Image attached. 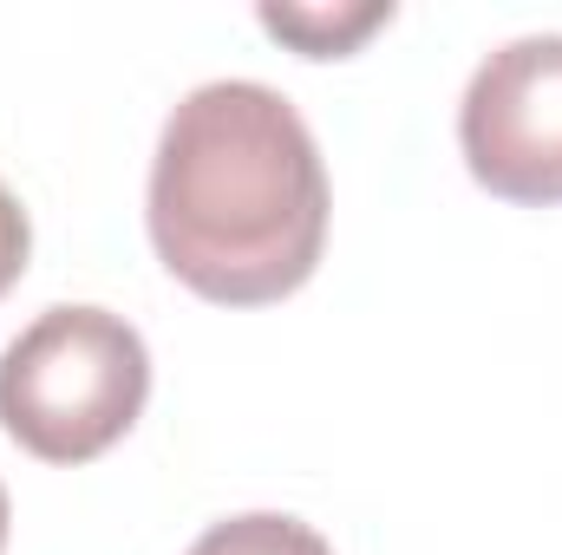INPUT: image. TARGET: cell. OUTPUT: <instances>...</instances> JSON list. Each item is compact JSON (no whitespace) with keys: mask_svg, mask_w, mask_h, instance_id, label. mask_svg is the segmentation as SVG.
Segmentation results:
<instances>
[{"mask_svg":"<svg viewBox=\"0 0 562 555\" xmlns=\"http://www.w3.org/2000/svg\"><path fill=\"white\" fill-rule=\"evenodd\" d=\"M327 163L307 118L262 79H210L150 157V249L183 287L223 307H269L307 287L327 249Z\"/></svg>","mask_w":562,"mask_h":555,"instance_id":"obj_1","label":"cell"},{"mask_svg":"<svg viewBox=\"0 0 562 555\" xmlns=\"http://www.w3.org/2000/svg\"><path fill=\"white\" fill-rule=\"evenodd\" d=\"M150 399L144 333L112 307H46L0 353V424L46 464L112 451Z\"/></svg>","mask_w":562,"mask_h":555,"instance_id":"obj_2","label":"cell"},{"mask_svg":"<svg viewBox=\"0 0 562 555\" xmlns=\"http://www.w3.org/2000/svg\"><path fill=\"white\" fill-rule=\"evenodd\" d=\"M458 144L504 203H562V33H524L464 86Z\"/></svg>","mask_w":562,"mask_h":555,"instance_id":"obj_3","label":"cell"},{"mask_svg":"<svg viewBox=\"0 0 562 555\" xmlns=\"http://www.w3.org/2000/svg\"><path fill=\"white\" fill-rule=\"evenodd\" d=\"M386 20H393V0H373V7H262V26L288 46H301L307 59H340Z\"/></svg>","mask_w":562,"mask_h":555,"instance_id":"obj_4","label":"cell"},{"mask_svg":"<svg viewBox=\"0 0 562 555\" xmlns=\"http://www.w3.org/2000/svg\"><path fill=\"white\" fill-rule=\"evenodd\" d=\"M183 555H334L321 530H307L301 517H281V510H249V517H229V523H210Z\"/></svg>","mask_w":562,"mask_h":555,"instance_id":"obj_5","label":"cell"},{"mask_svg":"<svg viewBox=\"0 0 562 555\" xmlns=\"http://www.w3.org/2000/svg\"><path fill=\"white\" fill-rule=\"evenodd\" d=\"M26 256H33V223H26L20 196L0 183V294L26 275Z\"/></svg>","mask_w":562,"mask_h":555,"instance_id":"obj_6","label":"cell"},{"mask_svg":"<svg viewBox=\"0 0 562 555\" xmlns=\"http://www.w3.org/2000/svg\"><path fill=\"white\" fill-rule=\"evenodd\" d=\"M7 523H13V510H7V484H0V550H7Z\"/></svg>","mask_w":562,"mask_h":555,"instance_id":"obj_7","label":"cell"}]
</instances>
